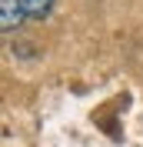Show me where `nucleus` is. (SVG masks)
Returning <instances> with one entry per match:
<instances>
[{
    "label": "nucleus",
    "mask_w": 143,
    "mask_h": 147,
    "mask_svg": "<svg viewBox=\"0 0 143 147\" xmlns=\"http://www.w3.org/2000/svg\"><path fill=\"white\" fill-rule=\"evenodd\" d=\"M23 20H27V13H23L20 0H0V30L3 34H17Z\"/></svg>",
    "instance_id": "nucleus-1"
},
{
    "label": "nucleus",
    "mask_w": 143,
    "mask_h": 147,
    "mask_svg": "<svg viewBox=\"0 0 143 147\" xmlns=\"http://www.w3.org/2000/svg\"><path fill=\"white\" fill-rule=\"evenodd\" d=\"M20 3H23L27 20H47L50 13H53V3H57V0H20Z\"/></svg>",
    "instance_id": "nucleus-2"
}]
</instances>
